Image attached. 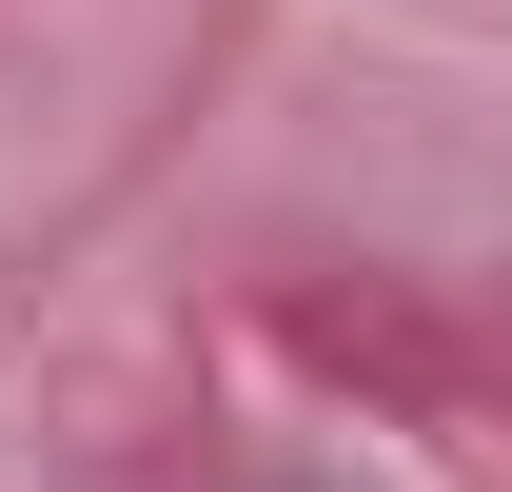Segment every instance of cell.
I'll list each match as a JSON object with an SVG mask.
<instances>
[]
</instances>
